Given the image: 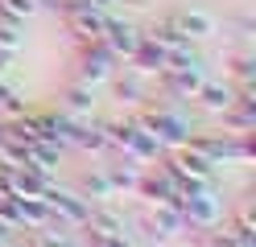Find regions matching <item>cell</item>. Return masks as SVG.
Here are the masks:
<instances>
[{
  "mask_svg": "<svg viewBox=\"0 0 256 247\" xmlns=\"http://www.w3.org/2000/svg\"><path fill=\"white\" fill-rule=\"evenodd\" d=\"M236 243H240V239L232 235L228 227H223V231L211 227V231H198V243H194V247H236Z\"/></svg>",
  "mask_w": 256,
  "mask_h": 247,
  "instance_id": "obj_26",
  "label": "cell"
},
{
  "mask_svg": "<svg viewBox=\"0 0 256 247\" xmlns=\"http://www.w3.org/2000/svg\"><path fill=\"white\" fill-rule=\"evenodd\" d=\"M0 49H4V54H21L25 49V25L0 16Z\"/></svg>",
  "mask_w": 256,
  "mask_h": 247,
  "instance_id": "obj_24",
  "label": "cell"
},
{
  "mask_svg": "<svg viewBox=\"0 0 256 247\" xmlns=\"http://www.w3.org/2000/svg\"><path fill=\"white\" fill-rule=\"evenodd\" d=\"M91 247H132L128 235H104V239H91Z\"/></svg>",
  "mask_w": 256,
  "mask_h": 247,
  "instance_id": "obj_28",
  "label": "cell"
},
{
  "mask_svg": "<svg viewBox=\"0 0 256 247\" xmlns=\"http://www.w3.org/2000/svg\"><path fill=\"white\" fill-rule=\"evenodd\" d=\"M4 247H17V243H4Z\"/></svg>",
  "mask_w": 256,
  "mask_h": 247,
  "instance_id": "obj_31",
  "label": "cell"
},
{
  "mask_svg": "<svg viewBox=\"0 0 256 247\" xmlns=\"http://www.w3.org/2000/svg\"><path fill=\"white\" fill-rule=\"evenodd\" d=\"M136 124L145 128V132H153L162 148L186 144L190 136H194V124H190L182 111H174V107H149V111H140V115H136Z\"/></svg>",
  "mask_w": 256,
  "mask_h": 247,
  "instance_id": "obj_2",
  "label": "cell"
},
{
  "mask_svg": "<svg viewBox=\"0 0 256 247\" xmlns=\"http://www.w3.org/2000/svg\"><path fill=\"white\" fill-rule=\"evenodd\" d=\"M116 62H120V58L112 54L104 41H91V45H83V54H78V70H74V78L100 91L104 82H112V74H116Z\"/></svg>",
  "mask_w": 256,
  "mask_h": 247,
  "instance_id": "obj_5",
  "label": "cell"
},
{
  "mask_svg": "<svg viewBox=\"0 0 256 247\" xmlns=\"http://www.w3.org/2000/svg\"><path fill=\"white\" fill-rule=\"evenodd\" d=\"M74 190L83 194L91 206H95V202H112V198H116V194H112V186H108V177H104V169H95V173H83V181H78Z\"/></svg>",
  "mask_w": 256,
  "mask_h": 247,
  "instance_id": "obj_21",
  "label": "cell"
},
{
  "mask_svg": "<svg viewBox=\"0 0 256 247\" xmlns=\"http://www.w3.org/2000/svg\"><path fill=\"white\" fill-rule=\"evenodd\" d=\"M170 21L186 41H206V37H215V29H219L215 12H206V8H178Z\"/></svg>",
  "mask_w": 256,
  "mask_h": 247,
  "instance_id": "obj_10",
  "label": "cell"
},
{
  "mask_svg": "<svg viewBox=\"0 0 256 247\" xmlns=\"http://www.w3.org/2000/svg\"><path fill=\"white\" fill-rule=\"evenodd\" d=\"M4 95H8V82L0 78V107H4Z\"/></svg>",
  "mask_w": 256,
  "mask_h": 247,
  "instance_id": "obj_30",
  "label": "cell"
},
{
  "mask_svg": "<svg viewBox=\"0 0 256 247\" xmlns=\"http://www.w3.org/2000/svg\"><path fill=\"white\" fill-rule=\"evenodd\" d=\"M12 58H17V54H4V49H0V78L8 74V66H12Z\"/></svg>",
  "mask_w": 256,
  "mask_h": 247,
  "instance_id": "obj_29",
  "label": "cell"
},
{
  "mask_svg": "<svg viewBox=\"0 0 256 247\" xmlns=\"http://www.w3.org/2000/svg\"><path fill=\"white\" fill-rule=\"evenodd\" d=\"M83 231H91V239H104V235H128V214L116 210L112 202H95Z\"/></svg>",
  "mask_w": 256,
  "mask_h": 247,
  "instance_id": "obj_11",
  "label": "cell"
},
{
  "mask_svg": "<svg viewBox=\"0 0 256 247\" xmlns=\"http://www.w3.org/2000/svg\"><path fill=\"white\" fill-rule=\"evenodd\" d=\"M104 177H108L112 194H136V181H140V165H136V161H128V157H120V161L104 165Z\"/></svg>",
  "mask_w": 256,
  "mask_h": 247,
  "instance_id": "obj_14",
  "label": "cell"
},
{
  "mask_svg": "<svg viewBox=\"0 0 256 247\" xmlns=\"http://www.w3.org/2000/svg\"><path fill=\"white\" fill-rule=\"evenodd\" d=\"M236 78L240 82H252L256 78V58L252 54H236Z\"/></svg>",
  "mask_w": 256,
  "mask_h": 247,
  "instance_id": "obj_27",
  "label": "cell"
},
{
  "mask_svg": "<svg viewBox=\"0 0 256 247\" xmlns=\"http://www.w3.org/2000/svg\"><path fill=\"white\" fill-rule=\"evenodd\" d=\"M157 78L166 82V91H170V95H178V99H194V91L202 87L206 70H162Z\"/></svg>",
  "mask_w": 256,
  "mask_h": 247,
  "instance_id": "obj_15",
  "label": "cell"
},
{
  "mask_svg": "<svg viewBox=\"0 0 256 247\" xmlns=\"http://www.w3.org/2000/svg\"><path fill=\"white\" fill-rule=\"evenodd\" d=\"M140 37H145V33H140L132 21H128V16H116V12H108V29H104V45L112 49V54L116 58H132V49L140 45Z\"/></svg>",
  "mask_w": 256,
  "mask_h": 247,
  "instance_id": "obj_8",
  "label": "cell"
},
{
  "mask_svg": "<svg viewBox=\"0 0 256 247\" xmlns=\"http://www.w3.org/2000/svg\"><path fill=\"white\" fill-rule=\"evenodd\" d=\"M66 29L78 37V45H91V41H104V29H108V12L100 8H66Z\"/></svg>",
  "mask_w": 256,
  "mask_h": 247,
  "instance_id": "obj_9",
  "label": "cell"
},
{
  "mask_svg": "<svg viewBox=\"0 0 256 247\" xmlns=\"http://www.w3.org/2000/svg\"><path fill=\"white\" fill-rule=\"evenodd\" d=\"M74 148H83V153H112V144H108V128L100 120H87L78 124V136H74Z\"/></svg>",
  "mask_w": 256,
  "mask_h": 247,
  "instance_id": "obj_16",
  "label": "cell"
},
{
  "mask_svg": "<svg viewBox=\"0 0 256 247\" xmlns=\"http://www.w3.org/2000/svg\"><path fill=\"white\" fill-rule=\"evenodd\" d=\"M38 8H42V0H0V16L4 21H17V25H25Z\"/></svg>",
  "mask_w": 256,
  "mask_h": 247,
  "instance_id": "obj_23",
  "label": "cell"
},
{
  "mask_svg": "<svg viewBox=\"0 0 256 247\" xmlns=\"http://www.w3.org/2000/svg\"><path fill=\"white\" fill-rule=\"evenodd\" d=\"M62 99H66L62 111H70V115H91V111H95V87H87V82H78V78L66 87Z\"/></svg>",
  "mask_w": 256,
  "mask_h": 247,
  "instance_id": "obj_19",
  "label": "cell"
},
{
  "mask_svg": "<svg viewBox=\"0 0 256 247\" xmlns=\"http://www.w3.org/2000/svg\"><path fill=\"white\" fill-rule=\"evenodd\" d=\"M194 103H198L206 115H228V111H232V103H236V87H232V82L202 78V87L194 91Z\"/></svg>",
  "mask_w": 256,
  "mask_h": 247,
  "instance_id": "obj_12",
  "label": "cell"
},
{
  "mask_svg": "<svg viewBox=\"0 0 256 247\" xmlns=\"http://www.w3.org/2000/svg\"><path fill=\"white\" fill-rule=\"evenodd\" d=\"M42 198L50 202V214H54V223H58V227L83 231L87 214H91V202H87V198L78 194V190H66V186H58V181H46Z\"/></svg>",
  "mask_w": 256,
  "mask_h": 247,
  "instance_id": "obj_3",
  "label": "cell"
},
{
  "mask_svg": "<svg viewBox=\"0 0 256 247\" xmlns=\"http://www.w3.org/2000/svg\"><path fill=\"white\" fill-rule=\"evenodd\" d=\"M17 206H21V231H42V227L54 223L50 202H46V198H21Z\"/></svg>",
  "mask_w": 256,
  "mask_h": 247,
  "instance_id": "obj_17",
  "label": "cell"
},
{
  "mask_svg": "<svg viewBox=\"0 0 256 247\" xmlns=\"http://www.w3.org/2000/svg\"><path fill=\"white\" fill-rule=\"evenodd\" d=\"M145 37H149V41H157V45L166 49V54H170V49H178V45H190V41L182 37V33L174 29V21H170V16H166V21H157V25L145 33Z\"/></svg>",
  "mask_w": 256,
  "mask_h": 247,
  "instance_id": "obj_22",
  "label": "cell"
},
{
  "mask_svg": "<svg viewBox=\"0 0 256 247\" xmlns=\"http://www.w3.org/2000/svg\"><path fill=\"white\" fill-rule=\"evenodd\" d=\"M136 227L145 231V239L170 243V239H178L182 231H186V219H182L178 206H145V210L136 214Z\"/></svg>",
  "mask_w": 256,
  "mask_h": 247,
  "instance_id": "obj_6",
  "label": "cell"
},
{
  "mask_svg": "<svg viewBox=\"0 0 256 247\" xmlns=\"http://www.w3.org/2000/svg\"><path fill=\"white\" fill-rule=\"evenodd\" d=\"M29 247H87V243L78 239L70 227H58V223H50V227L34 231V243H29Z\"/></svg>",
  "mask_w": 256,
  "mask_h": 247,
  "instance_id": "obj_18",
  "label": "cell"
},
{
  "mask_svg": "<svg viewBox=\"0 0 256 247\" xmlns=\"http://www.w3.org/2000/svg\"><path fill=\"white\" fill-rule=\"evenodd\" d=\"M228 231H232L240 243H256V219H252V206H240V214L232 219Z\"/></svg>",
  "mask_w": 256,
  "mask_h": 247,
  "instance_id": "obj_25",
  "label": "cell"
},
{
  "mask_svg": "<svg viewBox=\"0 0 256 247\" xmlns=\"http://www.w3.org/2000/svg\"><path fill=\"white\" fill-rule=\"evenodd\" d=\"M178 210H182V219H186V231H211V227L223 223V202H219L215 186H211V190L186 194Z\"/></svg>",
  "mask_w": 256,
  "mask_h": 247,
  "instance_id": "obj_4",
  "label": "cell"
},
{
  "mask_svg": "<svg viewBox=\"0 0 256 247\" xmlns=\"http://www.w3.org/2000/svg\"><path fill=\"white\" fill-rule=\"evenodd\" d=\"M128 62H132V70H136V74L157 78V74L166 70V49L157 45V41H149V37H140V45L132 49V58H128Z\"/></svg>",
  "mask_w": 256,
  "mask_h": 247,
  "instance_id": "obj_13",
  "label": "cell"
},
{
  "mask_svg": "<svg viewBox=\"0 0 256 247\" xmlns=\"http://www.w3.org/2000/svg\"><path fill=\"white\" fill-rule=\"evenodd\" d=\"M136 198H145V206H182V186H178V177L162 165V169L140 173Z\"/></svg>",
  "mask_w": 256,
  "mask_h": 247,
  "instance_id": "obj_7",
  "label": "cell"
},
{
  "mask_svg": "<svg viewBox=\"0 0 256 247\" xmlns=\"http://www.w3.org/2000/svg\"><path fill=\"white\" fill-rule=\"evenodd\" d=\"M112 82H116V95L124 99V103H140V99H149V78L136 74V70H128L124 78L112 74Z\"/></svg>",
  "mask_w": 256,
  "mask_h": 247,
  "instance_id": "obj_20",
  "label": "cell"
},
{
  "mask_svg": "<svg viewBox=\"0 0 256 247\" xmlns=\"http://www.w3.org/2000/svg\"><path fill=\"white\" fill-rule=\"evenodd\" d=\"M166 169L178 177V186H182V198L186 194H194V190H211L215 186V165L206 161L194 144H174L166 148Z\"/></svg>",
  "mask_w": 256,
  "mask_h": 247,
  "instance_id": "obj_1",
  "label": "cell"
}]
</instances>
